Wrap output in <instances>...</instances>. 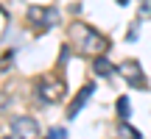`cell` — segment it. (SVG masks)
Listing matches in <instances>:
<instances>
[{"label": "cell", "instance_id": "obj_6", "mask_svg": "<svg viewBox=\"0 0 151 139\" xmlns=\"http://www.w3.org/2000/svg\"><path fill=\"white\" fill-rule=\"evenodd\" d=\"M92 70H95V75H101V78H106V75H112L115 72V67L109 64V59L106 56H95V61H92Z\"/></svg>", "mask_w": 151, "mask_h": 139}, {"label": "cell", "instance_id": "obj_5", "mask_svg": "<svg viewBox=\"0 0 151 139\" xmlns=\"http://www.w3.org/2000/svg\"><path fill=\"white\" fill-rule=\"evenodd\" d=\"M92 92H95V86L92 84H87V86H81V92L73 97V103H70V109H67V120H73V117H78V111L87 106V100L92 97Z\"/></svg>", "mask_w": 151, "mask_h": 139}, {"label": "cell", "instance_id": "obj_8", "mask_svg": "<svg viewBox=\"0 0 151 139\" xmlns=\"http://www.w3.org/2000/svg\"><path fill=\"white\" fill-rule=\"evenodd\" d=\"M115 109H118V117H120V120H126V117H129V97L120 95V97H118V103H115Z\"/></svg>", "mask_w": 151, "mask_h": 139}, {"label": "cell", "instance_id": "obj_3", "mask_svg": "<svg viewBox=\"0 0 151 139\" xmlns=\"http://www.w3.org/2000/svg\"><path fill=\"white\" fill-rule=\"evenodd\" d=\"M118 72L123 75L126 81H129V86H137V89H143V86H146V75H143V67H140V61H134V59H126L123 64L118 67Z\"/></svg>", "mask_w": 151, "mask_h": 139}, {"label": "cell", "instance_id": "obj_10", "mask_svg": "<svg viewBox=\"0 0 151 139\" xmlns=\"http://www.w3.org/2000/svg\"><path fill=\"white\" fill-rule=\"evenodd\" d=\"M48 136H50V139H62V136H67V131H65V128H50Z\"/></svg>", "mask_w": 151, "mask_h": 139}, {"label": "cell", "instance_id": "obj_2", "mask_svg": "<svg viewBox=\"0 0 151 139\" xmlns=\"http://www.w3.org/2000/svg\"><path fill=\"white\" fill-rule=\"evenodd\" d=\"M65 92H67V84L62 78H53V75L39 78V100L42 103H59Z\"/></svg>", "mask_w": 151, "mask_h": 139}, {"label": "cell", "instance_id": "obj_7", "mask_svg": "<svg viewBox=\"0 0 151 139\" xmlns=\"http://www.w3.org/2000/svg\"><path fill=\"white\" fill-rule=\"evenodd\" d=\"M28 20H31L34 25H45V9L42 6H31V9H28Z\"/></svg>", "mask_w": 151, "mask_h": 139}, {"label": "cell", "instance_id": "obj_11", "mask_svg": "<svg viewBox=\"0 0 151 139\" xmlns=\"http://www.w3.org/2000/svg\"><path fill=\"white\" fill-rule=\"evenodd\" d=\"M126 39H129V42H134V39H137V25H134V28H132V31H129V33H126Z\"/></svg>", "mask_w": 151, "mask_h": 139}, {"label": "cell", "instance_id": "obj_4", "mask_svg": "<svg viewBox=\"0 0 151 139\" xmlns=\"http://www.w3.org/2000/svg\"><path fill=\"white\" fill-rule=\"evenodd\" d=\"M11 134L34 139V136H39V123L34 117H14L11 120Z\"/></svg>", "mask_w": 151, "mask_h": 139}, {"label": "cell", "instance_id": "obj_12", "mask_svg": "<svg viewBox=\"0 0 151 139\" xmlns=\"http://www.w3.org/2000/svg\"><path fill=\"white\" fill-rule=\"evenodd\" d=\"M118 6H129V0H118Z\"/></svg>", "mask_w": 151, "mask_h": 139}, {"label": "cell", "instance_id": "obj_9", "mask_svg": "<svg viewBox=\"0 0 151 139\" xmlns=\"http://www.w3.org/2000/svg\"><path fill=\"white\" fill-rule=\"evenodd\" d=\"M118 134H123V136H134V139H137V136H143L137 128H132V125H126V123H120V125H118Z\"/></svg>", "mask_w": 151, "mask_h": 139}, {"label": "cell", "instance_id": "obj_1", "mask_svg": "<svg viewBox=\"0 0 151 139\" xmlns=\"http://www.w3.org/2000/svg\"><path fill=\"white\" fill-rule=\"evenodd\" d=\"M73 36L78 39V48H84L87 53L92 50L95 56L106 53V48H109V39H106V36H101V33H98L95 28L81 25V22H76V25H73Z\"/></svg>", "mask_w": 151, "mask_h": 139}]
</instances>
